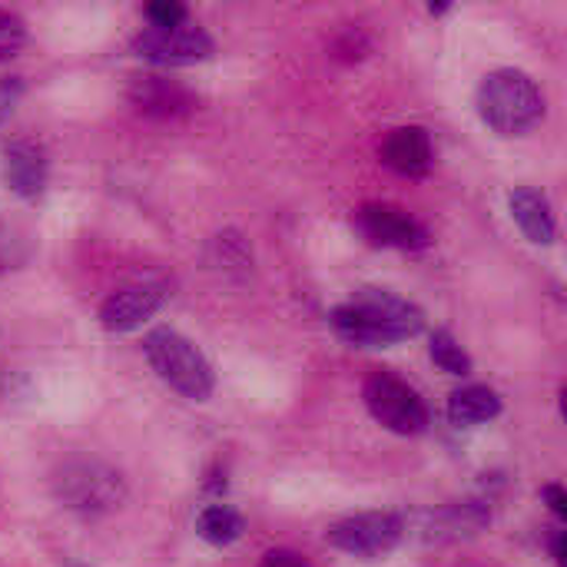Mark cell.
<instances>
[{
    "label": "cell",
    "mask_w": 567,
    "mask_h": 567,
    "mask_svg": "<svg viewBox=\"0 0 567 567\" xmlns=\"http://www.w3.org/2000/svg\"><path fill=\"white\" fill-rule=\"evenodd\" d=\"M339 339L359 349H385L415 339L425 329V312L389 289H359L329 316Z\"/></svg>",
    "instance_id": "6da1fadb"
},
{
    "label": "cell",
    "mask_w": 567,
    "mask_h": 567,
    "mask_svg": "<svg viewBox=\"0 0 567 567\" xmlns=\"http://www.w3.org/2000/svg\"><path fill=\"white\" fill-rule=\"evenodd\" d=\"M478 116L498 136H525L545 120V93L538 83L515 66L492 70L478 83Z\"/></svg>",
    "instance_id": "7a4b0ae2"
},
{
    "label": "cell",
    "mask_w": 567,
    "mask_h": 567,
    "mask_svg": "<svg viewBox=\"0 0 567 567\" xmlns=\"http://www.w3.org/2000/svg\"><path fill=\"white\" fill-rule=\"evenodd\" d=\"M56 502L80 518H106L123 508L126 482L100 458H70L53 475Z\"/></svg>",
    "instance_id": "3957f363"
},
{
    "label": "cell",
    "mask_w": 567,
    "mask_h": 567,
    "mask_svg": "<svg viewBox=\"0 0 567 567\" xmlns=\"http://www.w3.org/2000/svg\"><path fill=\"white\" fill-rule=\"evenodd\" d=\"M143 352L146 362L153 365V372L183 399L189 402H206L216 389V375L213 365L206 362V355L176 329H150L143 339Z\"/></svg>",
    "instance_id": "277c9868"
},
{
    "label": "cell",
    "mask_w": 567,
    "mask_h": 567,
    "mask_svg": "<svg viewBox=\"0 0 567 567\" xmlns=\"http://www.w3.org/2000/svg\"><path fill=\"white\" fill-rule=\"evenodd\" d=\"M362 399H365V409L369 415L395 432V435H405V439H415L429 429L432 415H429V405L425 399L409 385L402 382L399 375H389V372H375L369 375L365 389H362Z\"/></svg>",
    "instance_id": "5b68a950"
},
{
    "label": "cell",
    "mask_w": 567,
    "mask_h": 567,
    "mask_svg": "<svg viewBox=\"0 0 567 567\" xmlns=\"http://www.w3.org/2000/svg\"><path fill=\"white\" fill-rule=\"evenodd\" d=\"M133 53L153 66H196L213 60L216 43L199 23L183 20L176 27H143L133 37Z\"/></svg>",
    "instance_id": "8992f818"
},
{
    "label": "cell",
    "mask_w": 567,
    "mask_h": 567,
    "mask_svg": "<svg viewBox=\"0 0 567 567\" xmlns=\"http://www.w3.org/2000/svg\"><path fill=\"white\" fill-rule=\"evenodd\" d=\"M405 538V522L392 512H359L336 522L326 542L355 558H382Z\"/></svg>",
    "instance_id": "52a82bcc"
},
{
    "label": "cell",
    "mask_w": 567,
    "mask_h": 567,
    "mask_svg": "<svg viewBox=\"0 0 567 567\" xmlns=\"http://www.w3.org/2000/svg\"><path fill=\"white\" fill-rule=\"evenodd\" d=\"M352 223L362 233V239L379 249L422 252L432 246L429 229L412 213H405L402 206H392V203H365L362 209H355Z\"/></svg>",
    "instance_id": "ba28073f"
},
{
    "label": "cell",
    "mask_w": 567,
    "mask_h": 567,
    "mask_svg": "<svg viewBox=\"0 0 567 567\" xmlns=\"http://www.w3.org/2000/svg\"><path fill=\"white\" fill-rule=\"evenodd\" d=\"M0 173L13 196H20L23 203H37L47 193V179H50L47 150L27 136L7 140L0 150Z\"/></svg>",
    "instance_id": "9c48e42d"
},
{
    "label": "cell",
    "mask_w": 567,
    "mask_h": 567,
    "mask_svg": "<svg viewBox=\"0 0 567 567\" xmlns=\"http://www.w3.org/2000/svg\"><path fill=\"white\" fill-rule=\"evenodd\" d=\"M169 299V286L166 282H133L116 289L113 296H106V302L100 306V326L106 332H136L146 319H153Z\"/></svg>",
    "instance_id": "30bf717a"
},
{
    "label": "cell",
    "mask_w": 567,
    "mask_h": 567,
    "mask_svg": "<svg viewBox=\"0 0 567 567\" xmlns=\"http://www.w3.org/2000/svg\"><path fill=\"white\" fill-rule=\"evenodd\" d=\"M126 100L133 103L140 116H150V120H183L196 110V96L183 83L159 76V73L130 76Z\"/></svg>",
    "instance_id": "8fae6325"
},
{
    "label": "cell",
    "mask_w": 567,
    "mask_h": 567,
    "mask_svg": "<svg viewBox=\"0 0 567 567\" xmlns=\"http://www.w3.org/2000/svg\"><path fill=\"white\" fill-rule=\"evenodd\" d=\"M492 525V508L482 498L449 502L442 508H432L419 518V535L425 542L445 545V542H465L482 535Z\"/></svg>",
    "instance_id": "7c38bea8"
},
{
    "label": "cell",
    "mask_w": 567,
    "mask_h": 567,
    "mask_svg": "<svg viewBox=\"0 0 567 567\" xmlns=\"http://www.w3.org/2000/svg\"><path fill=\"white\" fill-rule=\"evenodd\" d=\"M382 163L389 169H395L399 176L419 179L429 176L432 163H435V150H432V136L422 126H399L385 136L382 143Z\"/></svg>",
    "instance_id": "4fadbf2b"
},
{
    "label": "cell",
    "mask_w": 567,
    "mask_h": 567,
    "mask_svg": "<svg viewBox=\"0 0 567 567\" xmlns=\"http://www.w3.org/2000/svg\"><path fill=\"white\" fill-rule=\"evenodd\" d=\"M508 209H512V219L525 233L528 243H535V246H551L555 243L558 223H555L551 203H548V196L542 189H535V186L512 189L508 193Z\"/></svg>",
    "instance_id": "5bb4252c"
},
{
    "label": "cell",
    "mask_w": 567,
    "mask_h": 567,
    "mask_svg": "<svg viewBox=\"0 0 567 567\" xmlns=\"http://www.w3.org/2000/svg\"><path fill=\"white\" fill-rule=\"evenodd\" d=\"M502 415V395L488 385H465L449 395V419L458 429H475Z\"/></svg>",
    "instance_id": "9a60e30c"
},
{
    "label": "cell",
    "mask_w": 567,
    "mask_h": 567,
    "mask_svg": "<svg viewBox=\"0 0 567 567\" xmlns=\"http://www.w3.org/2000/svg\"><path fill=\"white\" fill-rule=\"evenodd\" d=\"M243 532H246V522L229 505H206L199 512V518H196V535L206 545H216V548H226V545L239 542Z\"/></svg>",
    "instance_id": "2e32d148"
},
{
    "label": "cell",
    "mask_w": 567,
    "mask_h": 567,
    "mask_svg": "<svg viewBox=\"0 0 567 567\" xmlns=\"http://www.w3.org/2000/svg\"><path fill=\"white\" fill-rule=\"evenodd\" d=\"M209 262H213L216 269H223V272H239V276H246V272L252 269V249H249V243H246L243 233L226 229V233L213 236V243H209Z\"/></svg>",
    "instance_id": "e0dca14e"
},
{
    "label": "cell",
    "mask_w": 567,
    "mask_h": 567,
    "mask_svg": "<svg viewBox=\"0 0 567 567\" xmlns=\"http://www.w3.org/2000/svg\"><path fill=\"white\" fill-rule=\"evenodd\" d=\"M429 355L432 362L449 372V375H472V355L462 349V342L449 332V329H435L432 332V342H429Z\"/></svg>",
    "instance_id": "ac0fdd59"
},
{
    "label": "cell",
    "mask_w": 567,
    "mask_h": 567,
    "mask_svg": "<svg viewBox=\"0 0 567 567\" xmlns=\"http://www.w3.org/2000/svg\"><path fill=\"white\" fill-rule=\"evenodd\" d=\"M30 256H33L30 239L17 226L0 223V276H10V272L23 269L30 262Z\"/></svg>",
    "instance_id": "d6986e66"
},
{
    "label": "cell",
    "mask_w": 567,
    "mask_h": 567,
    "mask_svg": "<svg viewBox=\"0 0 567 567\" xmlns=\"http://www.w3.org/2000/svg\"><path fill=\"white\" fill-rule=\"evenodd\" d=\"M23 47H27V23H23V17H17L10 10H0V63L13 60Z\"/></svg>",
    "instance_id": "ffe728a7"
},
{
    "label": "cell",
    "mask_w": 567,
    "mask_h": 567,
    "mask_svg": "<svg viewBox=\"0 0 567 567\" xmlns=\"http://www.w3.org/2000/svg\"><path fill=\"white\" fill-rule=\"evenodd\" d=\"M369 50H372V40H369V33L359 30V27H346V30L332 40V56L342 60V63H355V60L369 56Z\"/></svg>",
    "instance_id": "44dd1931"
},
{
    "label": "cell",
    "mask_w": 567,
    "mask_h": 567,
    "mask_svg": "<svg viewBox=\"0 0 567 567\" xmlns=\"http://www.w3.org/2000/svg\"><path fill=\"white\" fill-rule=\"evenodd\" d=\"M146 20L150 27H176L183 20H189V10L183 3H173V0H156V3H146Z\"/></svg>",
    "instance_id": "7402d4cb"
},
{
    "label": "cell",
    "mask_w": 567,
    "mask_h": 567,
    "mask_svg": "<svg viewBox=\"0 0 567 567\" xmlns=\"http://www.w3.org/2000/svg\"><path fill=\"white\" fill-rule=\"evenodd\" d=\"M23 93H27L23 76H0V126L13 116V110L20 106Z\"/></svg>",
    "instance_id": "603a6c76"
},
{
    "label": "cell",
    "mask_w": 567,
    "mask_h": 567,
    "mask_svg": "<svg viewBox=\"0 0 567 567\" xmlns=\"http://www.w3.org/2000/svg\"><path fill=\"white\" fill-rule=\"evenodd\" d=\"M259 567H309V561H306V558H299L296 551L276 548V551H269V555L259 561Z\"/></svg>",
    "instance_id": "cb8c5ba5"
},
{
    "label": "cell",
    "mask_w": 567,
    "mask_h": 567,
    "mask_svg": "<svg viewBox=\"0 0 567 567\" xmlns=\"http://www.w3.org/2000/svg\"><path fill=\"white\" fill-rule=\"evenodd\" d=\"M542 498L548 502V508H551L558 518H567V495L561 485H545V488H542Z\"/></svg>",
    "instance_id": "d4e9b609"
},
{
    "label": "cell",
    "mask_w": 567,
    "mask_h": 567,
    "mask_svg": "<svg viewBox=\"0 0 567 567\" xmlns=\"http://www.w3.org/2000/svg\"><path fill=\"white\" fill-rule=\"evenodd\" d=\"M548 548H551V558L558 565H565V532L561 528H551L548 532Z\"/></svg>",
    "instance_id": "484cf974"
},
{
    "label": "cell",
    "mask_w": 567,
    "mask_h": 567,
    "mask_svg": "<svg viewBox=\"0 0 567 567\" xmlns=\"http://www.w3.org/2000/svg\"><path fill=\"white\" fill-rule=\"evenodd\" d=\"M429 13H432V17H442V13H449V7H445V3H432Z\"/></svg>",
    "instance_id": "4316f807"
},
{
    "label": "cell",
    "mask_w": 567,
    "mask_h": 567,
    "mask_svg": "<svg viewBox=\"0 0 567 567\" xmlns=\"http://www.w3.org/2000/svg\"><path fill=\"white\" fill-rule=\"evenodd\" d=\"M66 567H83V565H73V561H70V565H66Z\"/></svg>",
    "instance_id": "83f0119b"
}]
</instances>
